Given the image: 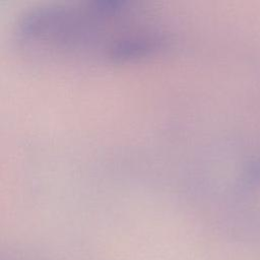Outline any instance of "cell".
<instances>
[{
	"label": "cell",
	"instance_id": "obj_1",
	"mask_svg": "<svg viewBox=\"0 0 260 260\" xmlns=\"http://www.w3.org/2000/svg\"><path fill=\"white\" fill-rule=\"evenodd\" d=\"M158 31L141 8L124 0L40 5L25 11L16 28L24 49L112 62L148 56Z\"/></svg>",
	"mask_w": 260,
	"mask_h": 260
}]
</instances>
